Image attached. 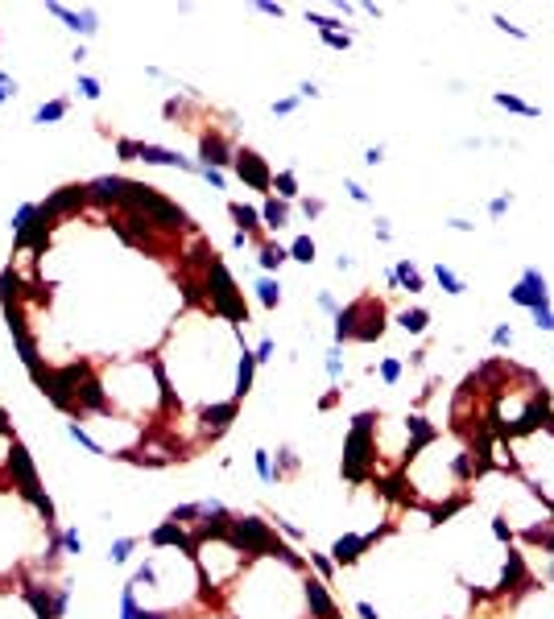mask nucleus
Segmentation results:
<instances>
[{"mask_svg":"<svg viewBox=\"0 0 554 619\" xmlns=\"http://www.w3.org/2000/svg\"><path fill=\"white\" fill-rule=\"evenodd\" d=\"M385 334V306L373 293L356 297L352 306H343L336 314V347L343 343H376Z\"/></svg>","mask_w":554,"mask_h":619,"instance_id":"1","label":"nucleus"},{"mask_svg":"<svg viewBox=\"0 0 554 619\" xmlns=\"http://www.w3.org/2000/svg\"><path fill=\"white\" fill-rule=\"evenodd\" d=\"M356 611H360L364 619H385V615H381V607H373L368 599H360V603H356Z\"/></svg>","mask_w":554,"mask_h":619,"instance_id":"38","label":"nucleus"},{"mask_svg":"<svg viewBox=\"0 0 554 619\" xmlns=\"http://www.w3.org/2000/svg\"><path fill=\"white\" fill-rule=\"evenodd\" d=\"M323 91H318V83H311V78H302L298 83V99H318Z\"/></svg>","mask_w":554,"mask_h":619,"instance_id":"37","label":"nucleus"},{"mask_svg":"<svg viewBox=\"0 0 554 619\" xmlns=\"http://www.w3.org/2000/svg\"><path fill=\"white\" fill-rule=\"evenodd\" d=\"M253 466H257V479L265 487L277 484V466H273V450H253Z\"/></svg>","mask_w":554,"mask_h":619,"instance_id":"13","label":"nucleus"},{"mask_svg":"<svg viewBox=\"0 0 554 619\" xmlns=\"http://www.w3.org/2000/svg\"><path fill=\"white\" fill-rule=\"evenodd\" d=\"M66 112H71L66 99H50V103H41L38 112H34V124H54V120H62Z\"/></svg>","mask_w":554,"mask_h":619,"instance_id":"15","label":"nucleus"},{"mask_svg":"<svg viewBox=\"0 0 554 619\" xmlns=\"http://www.w3.org/2000/svg\"><path fill=\"white\" fill-rule=\"evenodd\" d=\"M373 372L381 376V384H385V388H397V384H401V372H406V368H401V359H397V355H385V359H381Z\"/></svg>","mask_w":554,"mask_h":619,"instance_id":"14","label":"nucleus"},{"mask_svg":"<svg viewBox=\"0 0 554 619\" xmlns=\"http://www.w3.org/2000/svg\"><path fill=\"white\" fill-rule=\"evenodd\" d=\"M323 368H327V376H331V380H336V384H339V380L348 376V359H343V347H331V351H327V359H323Z\"/></svg>","mask_w":554,"mask_h":619,"instance_id":"19","label":"nucleus"},{"mask_svg":"<svg viewBox=\"0 0 554 619\" xmlns=\"http://www.w3.org/2000/svg\"><path fill=\"white\" fill-rule=\"evenodd\" d=\"M311 566H315L323 578H331V574H336V561L327 558V553H315V549H311Z\"/></svg>","mask_w":554,"mask_h":619,"instance_id":"30","label":"nucleus"},{"mask_svg":"<svg viewBox=\"0 0 554 619\" xmlns=\"http://www.w3.org/2000/svg\"><path fill=\"white\" fill-rule=\"evenodd\" d=\"M133 549H137V537H116V541L108 545V561H112V566H124V561L133 558Z\"/></svg>","mask_w":554,"mask_h":619,"instance_id":"18","label":"nucleus"},{"mask_svg":"<svg viewBox=\"0 0 554 619\" xmlns=\"http://www.w3.org/2000/svg\"><path fill=\"white\" fill-rule=\"evenodd\" d=\"M261 223H265V232H281L286 223H290V203H281V198H265V207H261Z\"/></svg>","mask_w":554,"mask_h":619,"instance_id":"6","label":"nucleus"},{"mask_svg":"<svg viewBox=\"0 0 554 619\" xmlns=\"http://www.w3.org/2000/svg\"><path fill=\"white\" fill-rule=\"evenodd\" d=\"M336 269L339 272H352V269H356V256H352V252H339V256H336Z\"/></svg>","mask_w":554,"mask_h":619,"instance_id":"40","label":"nucleus"},{"mask_svg":"<svg viewBox=\"0 0 554 619\" xmlns=\"http://www.w3.org/2000/svg\"><path fill=\"white\" fill-rule=\"evenodd\" d=\"M62 549L71 553V558H79L83 553V537H79V528L71 524V528H62Z\"/></svg>","mask_w":554,"mask_h":619,"instance_id":"24","label":"nucleus"},{"mask_svg":"<svg viewBox=\"0 0 554 619\" xmlns=\"http://www.w3.org/2000/svg\"><path fill=\"white\" fill-rule=\"evenodd\" d=\"M273 351H277V343L265 334V339L257 343V351H253V359H257V364H269V359H273Z\"/></svg>","mask_w":554,"mask_h":619,"instance_id":"32","label":"nucleus"},{"mask_svg":"<svg viewBox=\"0 0 554 619\" xmlns=\"http://www.w3.org/2000/svg\"><path fill=\"white\" fill-rule=\"evenodd\" d=\"M273 190H277V198H281V203H294V198H298L294 170H281V174H273Z\"/></svg>","mask_w":554,"mask_h":619,"instance_id":"16","label":"nucleus"},{"mask_svg":"<svg viewBox=\"0 0 554 619\" xmlns=\"http://www.w3.org/2000/svg\"><path fill=\"white\" fill-rule=\"evenodd\" d=\"M393 281H397V290H410V293L426 290V281H422V272H418V265L410 260V256H401V260L393 265Z\"/></svg>","mask_w":554,"mask_h":619,"instance_id":"7","label":"nucleus"},{"mask_svg":"<svg viewBox=\"0 0 554 619\" xmlns=\"http://www.w3.org/2000/svg\"><path fill=\"white\" fill-rule=\"evenodd\" d=\"M493 347H500V351L513 347V327H509V322H496L493 327Z\"/></svg>","mask_w":554,"mask_h":619,"instance_id":"26","label":"nucleus"},{"mask_svg":"<svg viewBox=\"0 0 554 619\" xmlns=\"http://www.w3.org/2000/svg\"><path fill=\"white\" fill-rule=\"evenodd\" d=\"M509 302L521 310H534V306H550V281H546V272L542 269H521V281H517L513 290H509Z\"/></svg>","mask_w":554,"mask_h":619,"instance_id":"2","label":"nucleus"},{"mask_svg":"<svg viewBox=\"0 0 554 619\" xmlns=\"http://www.w3.org/2000/svg\"><path fill=\"white\" fill-rule=\"evenodd\" d=\"M509 207H513V190H500L496 198H488V215H493V219H505Z\"/></svg>","mask_w":554,"mask_h":619,"instance_id":"23","label":"nucleus"},{"mask_svg":"<svg viewBox=\"0 0 554 619\" xmlns=\"http://www.w3.org/2000/svg\"><path fill=\"white\" fill-rule=\"evenodd\" d=\"M493 103L500 108V112H513V116H525V120H538V116H542V108L525 103V99L513 96V91H493Z\"/></svg>","mask_w":554,"mask_h":619,"instance_id":"8","label":"nucleus"},{"mask_svg":"<svg viewBox=\"0 0 554 619\" xmlns=\"http://www.w3.org/2000/svg\"><path fill=\"white\" fill-rule=\"evenodd\" d=\"M493 25L500 29V34H509V38H517V41H530V29H521V25H513L509 17H500V13H493Z\"/></svg>","mask_w":554,"mask_h":619,"instance_id":"20","label":"nucleus"},{"mask_svg":"<svg viewBox=\"0 0 554 619\" xmlns=\"http://www.w3.org/2000/svg\"><path fill=\"white\" fill-rule=\"evenodd\" d=\"M447 227H451V232H475V223H472V219H463V215L447 219Z\"/></svg>","mask_w":554,"mask_h":619,"instance_id":"39","label":"nucleus"},{"mask_svg":"<svg viewBox=\"0 0 554 619\" xmlns=\"http://www.w3.org/2000/svg\"><path fill=\"white\" fill-rule=\"evenodd\" d=\"M9 96H17V78H13V75H0V108L9 103Z\"/></svg>","mask_w":554,"mask_h":619,"instance_id":"35","label":"nucleus"},{"mask_svg":"<svg viewBox=\"0 0 554 619\" xmlns=\"http://www.w3.org/2000/svg\"><path fill=\"white\" fill-rule=\"evenodd\" d=\"M198 178L211 186V190H223L228 186V178H223V170H211V165H198Z\"/></svg>","mask_w":554,"mask_h":619,"instance_id":"25","label":"nucleus"},{"mask_svg":"<svg viewBox=\"0 0 554 619\" xmlns=\"http://www.w3.org/2000/svg\"><path fill=\"white\" fill-rule=\"evenodd\" d=\"M75 91H79L83 99H99L104 91H99V78L96 75H79L75 78Z\"/></svg>","mask_w":554,"mask_h":619,"instance_id":"22","label":"nucleus"},{"mask_svg":"<svg viewBox=\"0 0 554 619\" xmlns=\"http://www.w3.org/2000/svg\"><path fill=\"white\" fill-rule=\"evenodd\" d=\"M46 13H54V17L66 21V29H75V34H83V38H91L99 25H96V13L91 9H83V13H71L66 4H46Z\"/></svg>","mask_w":554,"mask_h":619,"instance_id":"5","label":"nucleus"},{"mask_svg":"<svg viewBox=\"0 0 554 619\" xmlns=\"http://www.w3.org/2000/svg\"><path fill=\"white\" fill-rule=\"evenodd\" d=\"M435 281L443 285V293H451V297H463V293H468V281H463L447 260H435Z\"/></svg>","mask_w":554,"mask_h":619,"instance_id":"9","label":"nucleus"},{"mask_svg":"<svg viewBox=\"0 0 554 619\" xmlns=\"http://www.w3.org/2000/svg\"><path fill=\"white\" fill-rule=\"evenodd\" d=\"M530 318H534V327H538V330L554 334V306H534V310H530Z\"/></svg>","mask_w":554,"mask_h":619,"instance_id":"21","label":"nucleus"},{"mask_svg":"<svg viewBox=\"0 0 554 619\" xmlns=\"http://www.w3.org/2000/svg\"><path fill=\"white\" fill-rule=\"evenodd\" d=\"M550 586H554V566H550Z\"/></svg>","mask_w":554,"mask_h":619,"instance_id":"42","label":"nucleus"},{"mask_svg":"<svg viewBox=\"0 0 554 619\" xmlns=\"http://www.w3.org/2000/svg\"><path fill=\"white\" fill-rule=\"evenodd\" d=\"M315 252H318V244L311 240V235H298L294 244H290V260H298V265H315Z\"/></svg>","mask_w":554,"mask_h":619,"instance_id":"17","label":"nucleus"},{"mask_svg":"<svg viewBox=\"0 0 554 619\" xmlns=\"http://www.w3.org/2000/svg\"><path fill=\"white\" fill-rule=\"evenodd\" d=\"M368 549H373V545H368V537H364V533H348V537H339V541L331 545V553H336L331 561H336V566H356Z\"/></svg>","mask_w":554,"mask_h":619,"instance_id":"4","label":"nucleus"},{"mask_svg":"<svg viewBox=\"0 0 554 619\" xmlns=\"http://www.w3.org/2000/svg\"><path fill=\"white\" fill-rule=\"evenodd\" d=\"M343 190H348V198H352V203H373V194L364 190L360 182H352V178H343Z\"/></svg>","mask_w":554,"mask_h":619,"instance_id":"31","label":"nucleus"},{"mask_svg":"<svg viewBox=\"0 0 554 619\" xmlns=\"http://www.w3.org/2000/svg\"><path fill=\"white\" fill-rule=\"evenodd\" d=\"M397 327L406 330V334H426V327H430V314H426L422 306L401 310V314H397Z\"/></svg>","mask_w":554,"mask_h":619,"instance_id":"11","label":"nucleus"},{"mask_svg":"<svg viewBox=\"0 0 554 619\" xmlns=\"http://www.w3.org/2000/svg\"><path fill=\"white\" fill-rule=\"evenodd\" d=\"M381 161H385V145H368V149H364V165H373V170H376Z\"/></svg>","mask_w":554,"mask_h":619,"instance_id":"36","label":"nucleus"},{"mask_svg":"<svg viewBox=\"0 0 554 619\" xmlns=\"http://www.w3.org/2000/svg\"><path fill=\"white\" fill-rule=\"evenodd\" d=\"M315 306L323 310V314H331V318H336L339 310H343V306H339V302H336V293H327V290H318V297H315Z\"/></svg>","mask_w":554,"mask_h":619,"instance_id":"29","label":"nucleus"},{"mask_svg":"<svg viewBox=\"0 0 554 619\" xmlns=\"http://www.w3.org/2000/svg\"><path fill=\"white\" fill-rule=\"evenodd\" d=\"M298 207H302V215H306V219H318V215L327 211V203H323V198H311V194H306V198H298Z\"/></svg>","mask_w":554,"mask_h":619,"instance_id":"28","label":"nucleus"},{"mask_svg":"<svg viewBox=\"0 0 554 619\" xmlns=\"http://www.w3.org/2000/svg\"><path fill=\"white\" fill-rule=\"evenodd\" d=\"M257 302L265 310L281 306V281H277V277H261V281H257Z\"/></svg>","mask_w":554,"mask_h":619,"instance_id":"12","label":"nucleus"},{"mask_svg":"<svg viewBox=\"0 0 554 619\" xmlns=\"http://www.w3.org/2000/svg\"><path fill=\"white\" fill-rule=\"evenodd\" d=\"M257 9H261V13H269V17H286V9H281V4H257Z\"/></svg>","mask_w":554,"mask_h":619,"instance_id":"41","label":"nucleus"},{"mask_svg":"<svg viewBox=\"0 0 554 619\" xmlns=\"http://www.w3.org/2000/svg\"><path fill=\"white\" fill-rule=\"evenodd\" d=\"M298 112V96H281L273 99V116H294Z\"/></svg>","mask_w":554,"mask_h":619,"instance_id":"33","label":"nucleus"},{"mask_svg":"<svg viewBox=\"0 0 554 619\" xmlns=\"http://www.w3.org/2000/svg\"><path fill=\"white\" fill-rule=\"evenodd\" d=\"M323 41H327L331 50H348V46H352V29H331V34H323Z\"/></svg>","mask_w":554,"mask_h":619,"instance_id":"27","label":"nucleus"},{"mask_svg":"<svg viewBox=\"0 0 554 619\" xmlns=\"http://www.w3.org/2000/svg\"><path fill=\"white\" fill-rule=\"evenodd\" d=\"M232 165H236V174L244 178V182L253 186V190H265V194L273 190V174H269V165H265V161H261V157L253 153V149H240Z\"/></svg>","mask_w":554,"mask_h":619,"instance_id":"3","label":"nucleus"},{"mask_svg":"<svg viewBox=\"0 0 554 619\" xmlns=\"http://www.w3.org/2000/svg\"><path fill=\"white\" fill-rule=\"evenodd\" d=\"M286 260H290V248H281V244H273V240H265V244H261L257 265H261L265 272H277L281 265H286Z\"/></svg>","mask_w":554,"mask_h":619,"instance_id":"10","label":"nucleus"},{"mask_svg":"<svg viewBox=\"0 0 554 619\" xmlns=\"http://www.w3.org/2000/svg\"><path fill=\"white\" fill-rule=\"evenodd\" d=\"M373 235L381 240V244H389V240H393V227H389V219H385V215H376V219H373Z\"/></svg>","mask_w":554,"mask_h":619,"instance_id":"34","label":"nucleus"}]
</instances>
